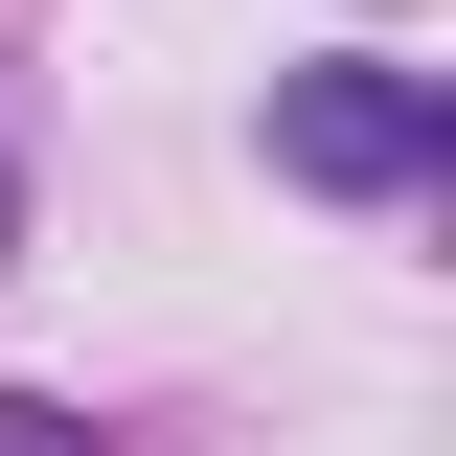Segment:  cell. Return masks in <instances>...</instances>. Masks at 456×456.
<instances>
[{
	"label": "cell",
	"mask_w": 456,
	"mask_h": 456,
	"mask_svg": "<svg viewBox=\"0 0 456 456\" xmlns=\"http://www.w3.org/2000/svg\"><path fill=\"white\" fill-rule=\"evenodd\" d=\"M0 456H69V411H0Z\"/></svg>",
	"instance_id": "cell-2"
},
{
	"label": "cell",
	"mask_w": 456,
	"mask_h": 456,
	"mask_svg": "<svg viewBox=\"0 0 456 456\" xmlns=\"http://www.w3.org/2000/svg\"><path fill=\"white\" fill-rule=\"evenodd\" d=\"M434 160H456L434 69H297L274 92V183H320V206H411Z\"/></svg>",
	"instance_id": "cell-1"
},
{
	"label": "cell",
	"mask_w": 456,
	"mask_h": 456,
	"mask_svg": "<svg viewBox=\"0 0 456 456\" xmlns=\"http://www.w3.org/2000/svg\"><path fill=\"white\" fill-rule=\"evenodd\" d=\"M0 251H23V183H0Z\"/></svg>",
	"instance_id": "cell-3"
}]
</instances>
